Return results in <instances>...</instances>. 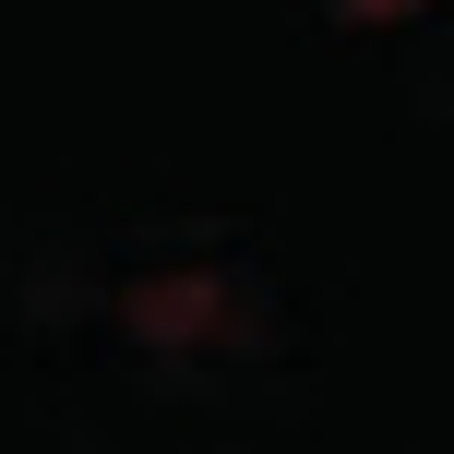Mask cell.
Returning <instances> with one entry per match:
<instances>
[{
	"label": "cell",
	"mask_w": 454,
	"mask_h": 454,
	"mask_svg": "<svg viewBox=\"0 0 454 454\" xmlns=\"http://www.w3.org/2000/svg\"><path fill=\"white\" fill-rule=\"evenodd\" d=\"M359 12H419V0H359Z\"/></svg>",
	"instance_id": "cell-1"
}]
</instances>
